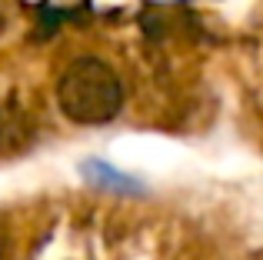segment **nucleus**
I'll return each instance as SVG.
<instances>
[{
  "label": "nucleus",
  "mask_w": 263,
  "mask_h": 260,
  "mask_svg": "<svg viewBox=\"0 0 263 260\" xmlns=\"http://www.w3.org/2000/svg\"><path fill=\"white\" fill-rule=\"evenodd\" d=\"M80 177L97 190H107V194H120V197H143L147 194V183L140 177L127 174V170L114 167L110 160H100V157H87L80 160Z\"/></svg>",
  "instance_id": "2"
},
{
  "label": "nucleus",
  "mask_w": 263,
  "mask_h": 260,
  "mask_svg": "<svg viewBox=\"0 0 263 260\" xmlns=\"http://www.w3.org/2000/svg\"><path fill=\"white\" fill-rule=\"evenodd\" d=\"M57 104L73 124H110L123 107V84L110 64L97 57H77L57 80Z\"/></svg>",
  "instance_id": "1"
}]
</instances>
